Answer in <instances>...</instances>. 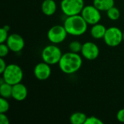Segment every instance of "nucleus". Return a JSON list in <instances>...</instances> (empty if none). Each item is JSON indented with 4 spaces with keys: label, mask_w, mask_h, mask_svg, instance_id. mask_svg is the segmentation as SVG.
<instances>
[{
    "label": "nucleus",
    "mask_w": 124,
    "mask_h": 124,
    "mask_svg": "<svg viewBox=\"0 0 124 124\" xmlns=\"http://www.w3.org/2000/svg\"><path fill=\"white\" fill-rule=\"evenodd\" d=\"M8 31L3 27L0 29V43H5L8 39Z\"/></svg>",
    "instance_id": "nucleus-23"
},
{
    "label": "nucleus",
    "mask_w": 124,
    "mask_h": 124,
    "mask_svg": "<svg viewBox=\"0 0 124 124\" xmlns=\"http://www.w3.org/2000/svg\"><path fill=\"white\" fill-rule=\"evenodd\" d=\"M9 51V48L8 47L6 43H1L0 44V57H7Z\"/></svg>",
    "instance_id": "nucleus-21"
},
{
    "label": "nucleus",
    "mask_w": 124,
    "mask_h": 124,
    "mask_svg": "<svg viewBox=\"0 0 124 124\" xmlns=\"http://www.w3.org/2000/svg\"><path fill=\"white\" fill-rule=\"evenodd\" d=\"M12 85L6 82L0 84V94L1 97L9 99L12 97Z\"/></svg>",
    "instance_id": "nucleus-17"
},
{
    "label": "nucleus",
    "mask_w": 124,
    "mask_h": 124,
    "mask_svg": "<svg viewBox=\"0 0 124 124\" xmlns=\"http://www.w3.org/2000/svg\"><path fill=\"white\" fill-rule=\"evenodd\" d=\"M68 33L64 27L61 25H55L51 27L47 32L48 40L54 44H58L63 42L68 36Z\"/></svg>",
    "instance_id": "nucleus-7"
},
{
    "label": "nucleus",
    "mask_w": 124,
    "mask_h": 124,
    "mask_svg": "<svg viewBox=\"0 0 124 124\" xmlns=\"http://www.w3.org/2000/svg\"><path fill=\"white\" fill-rule=\"evenodd\" d=\"M116 118L119 122L124 123V108H122L120 110H118L116 115Z\"/></svg>",
    "instance_id": "nucleus-24"
},
{
    "label": "nucleus",
    "mask_w": 124,
    "mask_h": 124,
    "mask_svg": "<svg viewBox=\"0 0 124 124\" xmlns=\"http://www.w3.org/2000/svg\"><path fill=\"white\" fill-rule=\"evenodd\" d=\"M7 65L6 61L4 60V57H0V73L2 74L3 72L5 70Z\"/></svg>",
    "instance_id": "nucleus-26"
},
{
    "label": "nucleus",
    "mask_w": 124,
    "mask_h": 124,
    "mask_svg": "<svg viewBox=\"0 0 124 124\" xmlns=\"http://www.w3.org/2000/svg\"><path fill=\"white\" fill-rule=\"evenodd\" d=\"M107 16L110 20H113V21L118 20L121 16L120 10L116 7L113 6V7H111L107 11Z\"/></svg>",
    "instance_id": "nucleus-18"
},
{
    "label": "nucleus",
    "mask_w": 124,
    "mask_h": 124,
    "mask_svg": "<svg viewBox=\"0 0 124 124\" xmlns=\"http://www.w3.org/2000/svg\"><path fill=\"white\" fill-rule=\"evenodd\" d=\"M62 56V53L61 49L57 44H54L46 46L41 52L42 60L50 65L58 64Z\"/></svg>",
    "instance_id": "nucleus-4"
},
{
    "label": "nucleus",
    "mask_w": 124,
    "mask_h": 124,
    "mask_svg": "<svg viewBox=\"0 0 124 124\" xmlns=\"http://www.w3.org/2000/svg\"><path fill=\"white\" fill-rule=\"evenodd\" d=\"M115 4V0H93V5L101 12H107Z\"/></svg>",
    "instance_id": "nucleus-15"
},
{
    "label": "nucleus",
    "mask_w": 124,
    "mask_h": 124,
    "mask_svg": "<svg viewBox=\"0 0 124 124\" xmlns=\"http://www.w3.org/2000/svg\"><path fill=\"white\" fill-rule=\"evenodd\" d=\"M33 74L36 79L39 81H46L52 74L51 65L44 61L41 62L35 66L33 69Z\"/></svg>",
    "instance_id": "nucleus-11"
},
{
    "label": "nucleus",
    "mask_w": 124,
    "mask_h": 124,
    "mask_svg": "<svg viewBox=\"0 0 124 124\" xmlns=\"http://www.w3.org/2000/svg\"><path fill=\"white\" fill-rule=\"evenodd\" d=\"M100 11L96 7L92 5L84 6L83 10L81 11V15L88 23V25H93L100 23L102 18V15Z\"/></svg>",
    "instance_id": "nucleus-8"
},
{
    "label": "nucleus",
    "mask_w": 124,
    "mask_h": 124,
    "mask_svg": "<svg viewBox=\"0 0 124 124\" xmlns=\"http://www.w3.org/2000/svg\"><path fill=\"white\" fill-rule=\"evenodd\" d=\"M27 96H28V89L27 87L23 84L20 82L12 86V97L15 100L18 102L23 101L26 99Z\"/></svg>",
    "instance_id": "nucleus-12"
},
{
    "label": "nucleus",
    "mask_w": 124,
    "mask_h": 124,
    "mask_svg": "<svg viewBox=\"0 0 124 124\" xmlns=\"http://www.w3.org/2000/svg\"><path fill=\"white\" fill-rule=\"evenodd\" d=\"M5 43L9 48L10 51L16 53L21 52L25 46V41L23 38L17 33H12L9 35Z\"/></svg>",
    "instance_id": "nucleus-10"
},
{
    "label": "nucleus",
    "mask_w": 124,
    "mask_h": 124,
    "mask_svg": "<svg viewBox=\"0 0 124 124\" xmlns=\"http://www.w3.org/2000/svg\"><path fill=\"white\" fill-rule=\"evenodd\" d=\"M83 44H81L78 41H73L69 44V50L70 52H75V53H79L81 51Z\"/></svg>",
    "instance_id": "nucleus-19"
},
{
    "label": "nucleus",
    "mask_w": 124,
    "mask_h": 124,
    "mask_svg": "<svg viewBox=\"0 0 124 124\" xmlns=\"http://www.w3.org/2000/svg\"><path fill=\"white\" fill-rule=\"evenodd\" d=\"M0 124H9V121L6 113H0Z\"/></svg>",
    "instance_id": "nucleus-25"
},
{
    "label": "nucleus",
    "mask_w": 124,
    "mask_h": 124,
    "mask_svg": "<svg viewBox=\"0 0 124 124\" xmlns=\"http://www.w3.org/2000/svg\"><path fill=\"white\" fill-rule=\"evenodd\" d=\"M105 43L110 47H116L124 41L123 31L118 27H110L107 28L104 36Z\"/></svg>",
    "instance_id": "nucleus-6"
},
{
    "label": "nucleus",
    "mask_w": 124,
    "mask_h": 124,
    "mask_svg": "<svg viewBox=\"0 0 124 124\" xmlns=\"http://www.w3.org/2000/svg\"><path fill=\"white\" fill-rule=\"evenodd\" d=\"M3 28H4L5 30H7V31H9L10 30V27H9V25H4V26H3Z\"/></svg>",
    "instance_id": "nucleus-27"
},
{
    "label": "nucleus",
    "mask_w": 124,
    "mask_h": 124,
    "mask_svg": "<svg viewBox=\"0 0 124 124\" xmlns=\"http://www.w3.org/2000/svg\"><path fill=\"white\" fill-rule=\"evenodd\" d=\"M84 6V0H62L60 2V9L66 17L80 15Z\"/></svg>",
    "instance_id": "nucleus-5"
},
{
    "label": "nucleus",
    "mask_w": 124,
    "mask_h": 124,
    "mask_svg": "<svg viewBox=\"0 0 124 124\" xmlns=\"http://www.w3.org/2000/svg\"><path fill=\"white\" fill-rule=\"evenodd\" d=\"M85 124H103V121L95 116L87 117Z\"/></svg>",
    "instance_id": "nucleus-22"
},
{
    "label": "nucleus",
    "mask_w": 124,
    "mask_h": 124,
    "mask_svg": "<svg viewBox=\"0 0 124 124\" xmlns=\"http://www.w3.org/2000/svg\"><path fill=\"white\" fill-rule=\"evenodd\" d=\"M69 35L79 36L84 35L88 29V23L80 15L66 17L63 24Z\"/></svg>",
    "instance_id": "nucleus-2"
},
{
    "label": "nucleus",
    "mask_w": 124,
    "mask_h": 124,
    "mask_svg": "<svg viewBox=\"0 0 124 124\" xmlns=\"http://www.w3.org/2000/svg\"><path fill=\"white\" fill-rule=\"evenodd\" d=\"M82 57L87 60H94L100 54L99 46L92 41H86L83 44L81 51Z\"/></svg>",
    "instance_id": "nucleus-9"
},
{
    "label": "nucleus",
    "mask_w": 124,
    "mask_h": 124,
    "mask_svg": "<svg viewBox=\"0 0 124 124\" xmlns=\"http://www.w3.org/2000/svg\"><path fill=\"white\" fill-rule=\"evenodd\" d=\"M57 4L54 0H44L41 9L43 14L46 16H52L57 11Z\"/></svg>",
    "instance_id": "nucleus-13"
},
{
    "label": "nucleus",
    "mask_w": 124,
    "mask_h": 124,
    "mask_svg": "<svg viewBox=\"0 0 124 124\" xmlns=\"http://www.w3.org/2000/svg\"><path fill=\"white\" fill-rule=\"evenodd\" d=\"M87 116L81 112H76L70 116V122L72 124H85Z\"/></svg>",
    "instance_id": "nucleus-16"
},
{
    "label": "nucleus",
    "mask_w": 124,
    "mask_h": 124,
    "mask_svg": "<svg viewBox=\"0 0 124 124\" xmlns=\"http://www.w3.org/2000/svg\"><path fill=\"white\" fill-rule=\"evenodd\" d=\"M4 97L0 98V113H6L9 109V103Z\"/></svg>",
    "instance_id": "nucleus-20"
},
{
    "label": "nucleus",
    "mask_w": 124,
    "mask_h": 124,
    "mask_svg": "<svg viewBox=\"0 0 124 124\" xmlns=\"http://www.w3.org/2000/svg\"><path fill=\"white\" fill-rule=\"evenodd\" d=\"M123 36H124V31H123Z\"/></svg>",
    "instance_id": "nucleus-28"
},
{
    "label": "nucleus",
    "mask_w": 124,
    "mask_h": 124,
    "mask_svg": "<svg viewBox=\"0 0 124 124\" xmlns=\"http://www.w3.org/2000/svg\"><path fill=\"white\" fill-rule=\"evenodd\" d=\"M106 31L107 28L104 25L98 23L92 25L90 30V34L92 37L95 39H104Z\"/></svg>",
    "instance_id": "nucleus-14"
},
{
    "label": "nucleus",
    "mask_w": 124,
    "mask_h": 124,
    "mask_svg": "<svg viewBox=\"0 0 124 124\" xmlns=\"http://www.w3.org/2000/svg\"><path fill=\"white\" fill-rule=\"evenodd\" d=\"M1 76L6 83L13 86L22 81L23 78V71L18 65L12 63L7 65Z\"/></svg>",
    "instance_id": "nucleus-3"
},
{
    "label": "nucleus",
    "mask_w": 124,
    "mask_h": 124,
    "mask_svg": "<svg viewBox=\"0 0 124 124\" xmlns=\"http://www.w3.org/2000/svg\"><path fill=\"white\" fill-rule=\"evenodd\" d=\"M82 64V57L78 53L68 52L62 54L58 65L62 73L71 75L78 72L81 69Z\"/></svg>",
    "instance_id": "nucleus-1"
}]
</instances>
